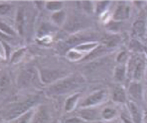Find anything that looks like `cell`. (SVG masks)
<instances>
[{
  "label": "cell",
  "instance_id": "obj_1",
  "mask_svg": "<svg viewBox=\"0 0 147 123\" xmlns=\"http://www.w3.org/2000/svg\"><path fill=\"white\" fill-rule=\"evenodd\" d=\"M85 82L84 78L80 75L68 76L57 80L46 90V92L50 96H61L78 89Z\"/></svg>",
  "mask_w": 147,
  "mask_h": 123
},
{
  "label": "cell",
  "instance_id": "obj_2",
  "mask_svg": "<svg viewBox=\"0 0 147 123\" xmlns=\"http://www.w3.org/2000/svg\"><path fill=\"white\" fill-rule=\"evenodd\" d=\"M127 78L131 81L140 82L146 74L147 60L145 54H135L129 56L126 63Z\"/></svg>",
  "mask_w": 147,
  "mask_h": 123
},
{
  "label": "cell",
  "instance_id": "obj_3",
  "mask_svg": "<svg viewBox=\"0 0 147 123\" xmlns=\"http://www.w3.org/2000/svg\"><path fill=\"white\" fill-rule=\"evenodd\" d=\"M41 83L39 71L34 67H27L22 70L17 77V85L20 88H29L40 86Z\"/></svg>",
  "mask_w": 147,
  "mask_h": 123
},
{
  "label": "cell",
  "instance_id": "obj_4",
  "mask_svg": "<svg viewBox=\"0 0 147 123\" xmlns=\"http://www.w3.org/2000/svg\"><path fill=\"white\" fill-rule=\"evenodd\" d=\"M38 96H32L26 101L20 102L13 106L10 109H9L6 113L4 114L5 122H11L13 119L17 118L20 115L24 114V112H28L29 110L34 108L35 103L38 101Z\"/></svg>",
  "mask_w": 147,
  "mask_h": 123
},
{
  "label": "cell",
  "instance_id": "obj_5",
  "mask_svg": "<svg viewBox=\"0 0 147 123\" xmlns=\"http://www.w3.org/2000/svg\"><path fill=\"white\" fill-rule=\"evenodd\" d=\"M87 26L88 19H84L82 16H72L70 19H67L63 28L67 32L73 34L84 30Z\"/></svg>",
  "mask_w": 147,
  "mask_h": 123
},
{
  "label": "cell",
  "instance_id": "obj_6",
  "mask_svg": "<svg viewBox=\"0 0 147 123\" xmlns=\"http://www.w3.org/2000/svg\"><path fill=\"white\" fill-rule=\"evenodd\" d=\"M40 81L43 85H52L57 80L66 77L63 71L54 69H43L39 71Z\"/></svg>",
  "mask_w": 147,
  "mask_h": 123
},
{
  "label": "cell",
  "instance_id": "obj_7",
  "mask_svg": "<svg viewBox=\"0 0 147 123\" xmlns=\"http://www.w3.org/2000/svg\"><path fill=\"white\" fill-rule=\"evenodd\" d=\"M107 90H99L92 94L87 96L83 101L80 104L81 108H86V107H97V106H99L102 102L106 101L107 99Z\"/></svg>",
  "mask_w": 147,
  "mask_h": 123
},
{
  "label": "cell",
  "instance_id": "obj_8",
  "mask_svg": "<svg viewBox=\"0 0 147 123\" xmlns=\"http://www.w3.org/2000/svg\"><path fill=\"white\" fill-rule=\"evenodd\" d=\"M95 39V34L94 33H90L88 31H81L78 33L71 34L66 41V45L73 48L77 45L89 42V41H97Z\"/></svg>",
  "mask_w": 147,
  "mask_h": 123
},
{
  "label": "cell",
  "instance_id": "obj_9",
  "mask_svg": "<svg viewBox=\"0 0 147 123\" xmlns=\"http://www.w3.org/2000/svg\"><path fill=\"white\" fill-rule=\"evenodd\" d=\"M130 15V7L126 2H119L113 14V20L121 22L128 19Z\"/></svg>",
  "mask_w": 147,
  "mask_h": 123
},
{
  "label": "cell",
  "instance_id": "obj_10",
  "mask_svg": "<svg viewBox=\"0 0 147 123\" xmlns=\"http://www.w3.org/2000/svg\"><path fill=\"white\" fill-rule=\"evenodd\" d=\"M127 107L129 114V118L131 119L133 123H144V114L141 109L139 107L137 103L133 101H128Z\"/></svg>",
  "mask_w": 147,
  "mask_h": 123
},
{
  "label": "cell",
  "instance_id": "obj_11",
  "mask_svg": "<svg viewBox=\"0 0 147 123\" xmlns=\"http://www.w3.org/2000/svg\"><path fill=\"white\" fill-rule=\"evenodd\" d=\"M78 117L83 122H97L100 118V112L96 107L81 108L78 112Z\"/></svg>",
  "mask_w": 147,
  "mask_h": 123
},
{
  "label": "cell",
  "instance_id": "obj_12",
  "mask_svg": "<svg viewBox=\"0 0 147 123\" xmlns=\"http://www.w3.org/2000/svg\"><path fill=\"white\" fill-rule=\"evenodd\" d=\"M147 31L146 21L143 18L136 19L132 25V35L133 37L138 39H142L146 36Z\"/></svg>",
  "mask_w": 147,
  "mask_h": 123
},
{
  "label": "cell",
  "instance_id": "obj_13",
  "mask_svg": "<svg viewBox=\"0 0 147 123\" xmlns=\"http://www.w3.org/2000/svg\"><path fill=\"white\" fill-rule=\"evenodd\" d=\"M143 86L140 82L131 81L129 88H128V95L134 100V102L136 101H142L143 100Z\"/></svg>",
  "mask_w": 147,
  "mask_h": 123
},
{
  "label": "cell",
  "instance_id": "obj_14",
  "mask_svg": "<svg viewBox=\"0 0 147 123\" xmlns=\"http://www.w3.org/2000/svg\"><path fill=\"white\" fill-rule=\"evenodd\" d=\"M51 117L47 108L45 106H40L35 109L30 123H50L51 121Z\"/></svg>",
  "mask_w": 147,
  "mask_h": 123
},
{
  "label": "cell",
  "instance_id": "obj_15",
  "mask_svg": "<svg viewBox=\"0 0 147 123\" xmlns=\"http://www.w3.org/2000/svg\"><path fill=\"white\" fill-rule=\"evenodd\" d=\"M112 101L117 104H126L128 102L127 92L122 86H117L113 88Z\"/></svg>",
  "mask_w": 147,
  "mask_h": 123
},
{
  "label": "cell",
  "instance_id": "obj_16",
  "mask_svg": "<svg viewBox=\"0 0 147 123\" xmlns=\"http://www.w3.org/2000/svg\"><path fill=\"white\" fill-rule=\"evenodd\" d=\"M80 96H81V94L79 92H78V93L72 94L71 96H70L68 97L65 102V112L67 113L72 112L77 107V106L79 102Z\"/></svg>",
  "mask_w": 147,
  "mask_h": 123
},
{
  "label": "cell",
  "instance_id": "obj_17",
  "mask_svg": "<svg viewBox=\"0 0 147 123\" xmlns=\"http://www.w3.org/2000/svg\"><path fill=\"white\" fill-rule=\"evenodd\" d=\"M113 77L117 82H123L127 78V69L126 64H119L113 71Z\"/></svg>",
  "mask_w": 147,
  "mask_h": 123
},
{
  "label": "cell",
  "instance_id": "obj_18",
  "mask_svg": "<svg viewBox=\"0 0 147 123\" xmlns=\"http://www.w3.org/2000/svg\"><path fill=\"white\" fill-rule=\"evenodd\" d=\"M120 37L116 34H111L105 36L102 39V44L104 46H106L109 49L114 48L117 46L118 44L120 42Z\"/></svg>",
  "mask_w": 147,
  "mask_h": 123
},
{
  "label": "cell",
  "instance_id": "obj_19",
  "mask_svg": "<svg viewBox=\"0 0 147 123\" xmlns=\"http://www.w3.org/2000/svg\"><path fill=\"white\" fill-rule=\"evenodd\" d=\"M67 13H66V11H64L63 9L53 13L51 16V21L57 26H63L67 21Z\"/></svg>",
  "mask_w": 147,
  "mask_h": 123
},
{
  "label": "cell",
  "instance_id": "obj_20",
  "mask_svg": "<svg viewBox=\"0 0 147 123\" xmlns=\"http://www.w3.org/2000/svg\"><path fill=\"white\" fill-rule=\"evenodd\" d=\"M15 25H16L18 33L22 35L24 34V10L23 8H20L17 11L16 19H15Z\"/></svg>",
  "mask_w": 147,
  "mask_h": 123
},
{
  "label": "cell",
  "instance_id": "obj_21",
  "mask_svg": "<svg viewBox=\"0 0 147 123\" xmlns=\"http://www.w3.org/2000/svg\"><path fill=\"white\" fill-rule=\"evenodd\" d=\"M34 111L35 108H32L30 110H29L28 112H24V114L20 115V116H18L17 118L13 119V121L9 122L10 123H30L31 120L34 116Z\"/></svg>",
  "mask_w": 147,
  "mask_h": 123
},
{
  "label": "cell",
  "instance_id": "obj_22",
  "mask_svg": "<svg viewBox=\"0 0 147 123\" xmlns=\"http://www.w3.org/2000/svg\"><path fill=\"white\" fill-rule=\"evenodd\" d=\"M118 115V112L113 107H105L100 112V118L104 121H112Z\"/></svg>",
  "mask_w": 147,
  "mask_h": 123
},
{
  "label": "cell",
  "instance_id": "obj_23",
  "mask_svg": "<svg viewBox=\"0 0 147 123\" xmlns=\"http://www.w3.org/2000/svg\"><path fill=\"white\" fill-rule=\"evenodd\" d=\"M64 5V2L62 1H46L45 8L49 11L55 13V12L62 10Z\"/></svg>",
  "mask_w": 147,
  "mask_h": 123
},
{
  "label": "cell",
  "instance_id": "obj_24",
  "mask_svg": "<svg viewBox=\"0 0 147 123\" xmlns=\"http://www.w3.org/2000/svg\"><path fill=\"white\" fill-rule=\"evenodd\" d=\"M111 3L110 1H98L94 3V13L96 14L101 15L107 11L108 8L109 7V4Z\"/></svg>",
  "mask_w": 147,
  "mask_h": 123
},
{
  "label": "cell",
  "instance_id": "obj_25",
  "mask_svg": "<svg viewBox=\"0 0 147 123\" xmlns=\"http://www.w3.org/2000/svg\"><path fill=\"white\" fill-rule=\"evenodd\" d=\"M0 32L9 38L16 35L15 30L11 28L9 24L3 22H0Z\"/></svg>",
  "mask_w": 147,
  "mask_h": 123
},
{
  "label": "cell",
  "instance_id": "obj_26",
  "mask_svg": "<svg viewBox=\"0 0 147 123\" xmlns=\"http://www.w3.org/2000/svg\"><path fill=\"white\" fill-rule=\"evenodd\" d=\"M129 49L135 52L136 54H143V51H144V47L143 45H141V43L136 39H133L131 41H130V44H129Z\"/></svg>",
  "mask_w": 147,
  "mask_h": 123
},
{
  "label": "cell",
  "instance_id": "obj_27",
  "mask_svg": "<svg viewBox=\"0 0 147 123\" xmlns=\"http://www.w3.org/2000/svg\"><path fill=\"white\" fill-rule=\"evenodd\" d=\"M25 51H26V49H25V48L20 49H18L17 51H15V52L13 54L11 59H10L11 64H16V63L20 62V61L21 60V59L23 58V56L24 55Z\"/></svg>",
  "mask_w": 147,
  "mask_h": 123
},
{
  "label": "cell",
  "instance_id": "obj_28",
  "mask_svg": "<svg viewBox=\"0 0 147 123\" xmlns=\"http://www.w3.org/2000/svg\"><path fill=\"white\" fill-rule=\"evenodd\" d=\"M80 3H82V9L88 13H91L92 12H94V3L95 2H92V1H82L80 2Z\"/></svg>",
  "mask_w": 147,
  "mask_h": 123
},
{
  "label": "cell",
  "instance_id": "obj_29",
  "mask_svg": "<svg viewBox=\"0 0 147 123\" xmlns=\"http://www.w3.org/2000/svg\"><path fill=\"white\" fill-rule=\"evenodd\" d=\"M12 5L9 3H0V16L7 15L11 11Z\"/></svg>",
  "mask_w": 147,
  "mask_h": 123
},
{
  "label": "cell",
  "instance_id": "obj_30",
  "mask_svg": "<svg viewBox=\"0 0 147 123\" xmlns=\"http://www.w3.org/2000/svg\"><path fill=\"white\" fill-rule=\"evenodd\" d=\"M52 29L51 25L50 24H47V23H44L42 26H40V29H39V35L40 37H44V36H46L48 33L51 32V29Z\"/></svg>",
  "mask_w": 147,
  "mask_h": 123
},
{
  "label": "cell",
  "instance_id": "obj_31",
  "mask_svg": "<svg viewBox=\"0 0 147 123\" xmlns=\"http://www.w3.org/2000/svg\"><path fill=\"white\" fill-rule=\"evenodd\" d=\"M129 56H128L127 53L125 51H123V52H120L118 55L116 60H117V62L119 64H126L127 61H128V59H129Z\"/></svg>",
  "mask_w": 147,
  "mask_h": 123
},
{
  "label": "cell",
  "instance_id": "obj_32",
  "mask_svg": "<svg viewBox=\"0 0 147 123\" xmlns=\"http://www.w3.org/2000/svg\"><path fill=\"white\" fill-rule=\"evenodd\" d=\"M64 123H84V122L82 119H80L79 117H72L67 119Z\"/></svg>",
  "mask_w": 147,
  "mask_h": 123
},
{
  "label": "cell",
  "instance_id": "obj_33",
  "mask_svg": "<svg viewBox=\"0 0 147 123\" xmlns=\"http://www.w3.org/2000/svg\"><path fill=\"white\" fill-rule=\"evenodd\" d=\"M121 119H122V122H123V123H133L132 122V121H131V119L129 118V116H127L123 115V116H121Z\"/></svg>",
  "mask_w": 147,
  "mask_h": 123
},
{
  "label": "cell",
  "instance_id": "obj_34",
  "mask_svg": "<svg viewBox=\"0 0 147 123\" xmlns=\"http://www.w3.org/2000/svg\"><path fill=\"white\" fill-rule=\"evenodd\" d=\"M0 39H9V37H8V36L4 35V34H2V33L0 32Z\"/></svg>",
  "mask_w": 147,
  "mask_h": 123
},
{
  "label": "cell",
  "instance_id": "obj_35",
  "mask_svg": "<svg viewBox=\"0 0 147 123\" xmlns=\"http://www.w3.org/2000/svg\"><path fill=\"white\" fill-rule=\"evenodd\" d=\"M3 123H10L9 122H3Z\"/></svg>",
  "mask_w": 147,
  "mask_h": 123
}]
</instances>
